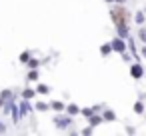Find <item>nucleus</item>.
<instances>
[{
	"label": "nucleus",
	"mask_w": 146,
	"mask_h": 136,
	"mask_svg": "<svg viewBox=\"0 0 146 136\" xmlns=\"http://www.w3.org/2000/svg\"><path fill=\"white\" fill-rule=\"evenodd\" d=\"M112 48H116L118 52H124V44H122V40H120V38H116V40L112 42Z\"/></svg>",
	"instance_id": "7ed1b4c3"
},
{
	"label": "nucleus",
	"mask_w": 146,
	"mask_h": 136,
	"mask_svg": "<svg viewBox=\"0 0 146 136\" xmlns=\"http://www.w3.org/2000/svg\"><path fill=\"white\" fill-rule=\"evenodd\" d=\"M38 92H42V94H46V92H48V88H46V86H40V88H38Z\"/></svg>",
	"instance_id": "9d476101"
},
{
	"label": "nucleus",
	"mask_w": 146,
	"mask_h": 136,
	"mask_svg": "<svg viewBox=\"0 0 146 136\" xmlns=\"http://www.w3.org/2000/svg\"><path fill=\"white\" fill-rule=\"evenodd\" d=\"M32 94H34V92H32V90H26V92H24V98H30V96H32Z\"/></svg>",
	"instance_id": "9b49d317"
},
{
	"label": "nucleus",
	"mask_w": 146,
	"mask_h": 136,
	"mask_svg": "<svg viewBox=\"0 0 146 136\" xmlns=\"http://www.w3.org/2000/svg\"><path fill=\"white\" fill-rule=\"evenodd\" d=\"M110 52V46H102V54H108Z\"/></svg>",
	"instance_id": "1a4fd4ad"
},
{
	"label": "nucleus",
	"mask_w": 146,
	"mask_h": 136,
	"mask_svg": "<svg viewBox=\"0 0 146 136\" xmlns=\"http://www.w3.org/2000/svg\"><path fill=\"white\" fill-rule=\"evenodd\" d=\"M144 54H146V50H144Z\"/></svg>",
	"instance_id": "2eb2a0df"
},
{
	"label": "nucleus",
	"mask_w": 146,
	"mask_h": 136,
	"mask_svg": "<svg viewBox=\"0 0 146 136\" xmlns=\"http://www.w3.org/2000/svg\"><path fill=\"white\" fill-rule=\"evenodd\" d=\"M68 112H70V114H76V112H78V108H76V106H70V108H68Z\"/></svg>",
	"instance_id": "6e6552de"
},
{
	"label": "nucleus",
	"mask_w": 146,
	"mask_h": 136,
	"mask_svg": "<svg viewBox=\"0 0 146 136\" xmlns=\"http://www.w3.org/2000/svg\"><path fill=\"white\" fill-rule=\"evenodd\" d=\"M56 124H58V126H68V124H70V120H68V118H58V120H56Z\"/></svg>",
	"instance_id": "20e7f679"
},
{
	"label": "nucleus",
	"mask_w": 146,
	"mask_h": 136,
	"mask_svg": "<svg viewBox=\"0 0 146 136\" xmlns=\"http://www.w3.org/2000/svg\"><path fill=\"white\" fill-rule=\"evenodd\" d=\"M92 126H96V124H100V118H92V122H90Z\"/></svg>",
	"instance_id": "4468645a"
},
{
	"label": "nucleus",
	"mask_w": 146,
	"mask_h": 136,
	"mask_svg": "<svg viewBox=\"0 0 146 136\" xmlns=\"http://www.w3.org/2000/svg\"><path fill=\"white\" fill-rule=\"evenodd\" d=\"M136 22H140V24H142V22H144V16H142V12H140V14H138V16H136Z\"/></svg>",
	"instance_id": "0eeeda50"
},
{
	"label": "nucleus",
	"mask_w": 146,
	"mask_h": 136,
	"mask_svg": "<svg viewBox=\"0 0 146 136\" xmlns=\"http://www.w3.org/2000/svg\"><path fill=\"white\" fill-rule=\"evenodd\" d=\"M134 110H136V112H142V104H140V102H138V104H136V106H134Z\"/></svg>",
	"instance_id": "ddd939ff"
},
{
	"label": "nucleus",
	"mask_w": 146,
	"mask_h": 136,
	"mask_svg": "<svg viewBox=\"0 0 146 136\" xmlns=\"http://www.w3.org/2000/svg\"><path fill=\"white\" fill-rule=\"evenodd\" d=\"M130 74H132L134 78H140V76H142V66L134 64V66H132V70H130Z\"/></svg>",
	"instance_id": "f03ea898"
},
{
	"label": "nucleus",
	"mask_w": 146,
	"mask_h": 136,
	"mask_svg": "<svg viewBox=\"0 0 146 136\" xmlns=\"http://www.w3.org/2000/svg\"><path fill=\"white\" fill-rule=\"evenodd\" d=\"M52 106H54V108H56V110H62V104H60V102H54V104H52Z\"/></svg>",
	"instance_id": "f8f14e48"
},
{
	"label": "nucleus",
	"mask_w": 146,
	"mask_h": 136,
	"mask_svg": "<svg viewBox=\"0 0 146 136\" xmlns=\"http://www.w3.org/2000/svg\"><path fill=\"white\" fill-rule=\"evenodd\" d=\"M118 32H120V36H126V32H128V28H124V26H120V30H118Z\"/></svg>",
	"instance_id": "39448f33"
},
{
	"label": "nucleus",
	"mask_w": 146,
	"mask_h": 136,
	"mask_svg": "<svg viewBox=\"0 0 146 136\" xmlns=\"http://www.w3.org/2000/svg\"><path fill=\"white\" fill-rule=\"evenodd\" d=\"M28 76H30V80H36V78H38V72H34V70H32Z\"/></svg>",
	"instance_id": "423d86ee"
},
{
	"label": "nucleus",
	"mask_w": 146,
	"mask_h": 136,
	"mask_svg": "<svg viewBox=\"0 0 146 136\" xmlns=\"http://www.w3.org/2000/svg\"><path fill=\"white\" fill-rule=\"evenodd\" d=\"M120 2H122V0H120Z\"/></svg>",
	"instance_id": "dca6fc26"
},
{
	"label": "nucleus",
	"mask_w": 146,
	"mask_h": 136,
	"mask_svg": "<svg viewBox=\"0 0 146 136\" xmlns=\"http://www.w3.org/2000/svg\"><path fill=\"white\" fill-rule=\"evenodd\" d=\"M112 20H114L118 26H126V22H128V12H126L124 8H116V10L112 12Z\"/></svg>",
	"instance_id": "f257e3e1"
}]
</instances>
